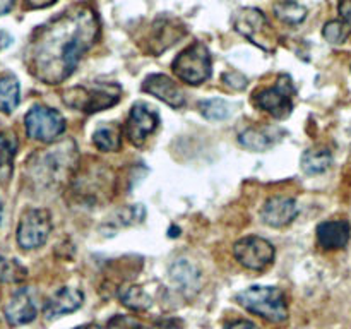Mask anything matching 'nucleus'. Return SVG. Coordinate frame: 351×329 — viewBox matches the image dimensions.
<instances>
[{"instance_id": "1", "label": "nucleus", "mask_w": 351, "mask_h": 329, "mask_svg": "<svg viewBox=\"0 0 351 329\" xmlns=\"http://www.w3.org/2000/svg\"><path fill=\"white\" fill-rule=\"evenodd\" d=\"M98 17L88 7H77L53 21L38 45V77L48 84H60L71 77L82 55L98 40Z\"/></svg>"}, {"instance_id": "2", "label": "nucleus", "mask_w": 351, "mask_h": 329, "mask_svg": "<svg viewBox=\"0 0 351 329\" xmlns=\"http://www.w3.org/2000/svg\"><path fill=\"white\" fill-rule=\"evenodd\" d=\"M237 302L245 310L273 324H281L288 319L287 295L276 287H250L237 295Z\"/></svg>"}, {"instance_id": "3", "label": "nucleus", "mask_w": 351, "mask_h": 329, "mask_svg": "<svg viewBox=\"0 0 351 329\" xmlns=\"http://www.w3.org/2000/svg\"><path fill=\"white\" fill-rule=\"evenodd\" d=\"M122 98V88L117 82H95L91 86H75L65 93L64 101L71 108L84 113H96L112 108Z\"/></svg>"}, {"instance_id": "4", "label": "nucleus", "mask_w": 351, "mask_h": 329, "mask_svg": "<svg viewBox=\"0 0 351 329\" xmlns=\"http://www.w3.org/2000/svg\"><path fill=\"white\" fill-rule=\"evenodd\" d=\"M211 53L204 43H194L173 60V72L182 82L199 86L211 77Z\"/></svg>"}, {"instance_id": "5", "label": "nucleus", "mask_w": 351, "mask_h": 329, "mask_svg": "<svg viewBox=\"0 0 351 329\" xmlns=\"http://www.w3.org/2000/svg\"><path fill=\"white\" fill-rule=\"evenodd\" d=\"M295 95H297V89L291 82V77L287 74H281L274 82V86L261 89L254 95V105L273 115L274 119L283 120L290 117L291 110H293Z\"/></svg>"}, {"instance_id": "6", "label": "nucleus", "mask_w": 351, "mask_h": 329, "mask_svg": "<svg viewBox=\"0 0 351 329\" xmlns=\"http://www.w3.org/2000/svg\"><path fill=\"white\" fill-rule=\"evenodd\" d=\"M26 132L31 139L40 143H53L65 132V119L57 110L47 106H33L24 119Z\"/></svg>"}, {"instance_id": "7", "label": "nucleus", "mask_w": 351, "mask_h": 329, "mask_svg": "<svg viewBox=\"0 0 351 329\" xmlns=\"http://www.w3.org/2000/svg\"><path fill=\"white\" fill-rule=\"evenodd\" d=\"M233 26L242 36H245L263 50L273 48V27L269 26V21L266 19L263 10L254 9V7L237 10L233 16Z\"/></svg>"}, {"instance_id": "8", "label": "nucleus", "mask_w": 351, "mask_h": 329, "mask_svg": "<svg viewBox=\"0 0 351 329\" xmlns=\"http://www.w3.org/2000/svg\"><path fill=\"white\" fill-rule=\"evenodd\" d=\"M233 256L247 269L263 271L273 264L274 245L263 236L250 235L233 245Z\"/></svg>"}, {"instance_id": "9", "label": "nucleus", "mask_w": 351, "mask_h": 329, "mask_svg": "<svg viewBox=\"0 0 351 329\" xmlns=\"http://www.w3.org/2000/svg\"><path fill=\"white\" fill-rule=\"evenodd\" d=\"M51 232L50 212L45 209H29L21 218L17 226V243L31 250L45 245Z\"/></svg>"}, {"instance_id": "10", "label": "nucleus", "mask_w": 351, "mask_h": 329, "mask_svg": "<svg viewBox=\"0 0 351 329\" xmlns=\"http://www.w3.org/2000/svg\"><path fill=\"white\" fill-rule=\"evenodd\" d=\"M158 125H160V115H158L156 110L146 103H136L130 108L123 132L134 146L139 147L158 129Z\"/></svg>"}, {"instance_id": "11", "label": "nucleus", "mask_w": 351, "mask_h": 329, "mask_svg": "<svg viewBox=\"0 0 351 329\" xmlns=\"http://www.w3.org/2000/svg\"><path fill=\"white\" fill-rule=\"evenodd\" d=\"M298 216V204L295 199L283 197V195H274L264 202L261 209V219L267 226L273 228H283L290 225Z\"/></svg>"}, {"instance_id": "12", "label": "nucleus", "mask_w": 351, "mask_h": 329, "mask_svg": "<svg viewBox=\"0 0 351 329\" xmlns=\"http://www.w3.org/2000/svg\"><path fill=\"white\" fill-rule=\"evenodd\" d=\"M143 91L149 93L154 98L161 99L171 108H182L185 105V95L177 82L165 74H151L144 79Z\"/></svg>"}, {"instance_id": "13", "label": "nucleus", "mask_w": 351, "mask_h": 329, "mask_svg": "<svg viewBox=\"0 0 351 329\" xmlns=\"http://www.w3.org/2000/svg\"><path fill=\"white\" fill-rule=\"evenodd\" d=\"M82 302H84V293L81 290L71 287L60 288L45 304V317L53 319L58 317V315L71 314V312H75L81 307Z\"/></svg>"}, {"instance_id": "14", "label": "nucleus", "mask_w": 351, "mask_h": 329, "mask_svg": "<svg viewBox=\"0 0 351 329\" xmlns=\"http://www.w3.org/2000/svg\"><path fill=\"white\" fill-rule=\"evenodd\" d=\"M5 317L12 326L27 324L36 317V304L27 288H21L12 295L5 305Z\"/></svg>"}, {"instance_id": "15", "label": "nucleus", "mask_w": 351, "mask_h": 329, "mask_svg": "<svg viewBox=\"0 0 351 329\" xmlns=\"http://www.w3.org/2000/svg\"><path fill=\"white\" fill-rule=\"evenodd\" d=\"M351 226L346 219H331L317 226V242L324 250H338L350 242Z\"/></svg>"}, {"instance_id": "16", "label": "nucleus", "mask_w": 351, "mask_h": 329, "mask_svg": "<svg viewBox=\"0 0 351 329\" xmlns=\"http://www.w3.org/2000/svg\"><path fill=\"white\" fill-rule=\"evenodd\" d=\"M283 136V130L276 127H266V129H256L250 127L239 136V143L249 151H267L273 147Z\"/></svg>"}, {"instance_id": "17", "label": "nucleus", "mask_w": 351, "mask_h": 329, "mask_svg": "<svg viewBox=\"0 0 351 329\" xmlns=\"http://www.w3.org/2000/svg\"><path fill=\"white\" fill-rule=\"evenodd\" d=\"M332 163V154L328 147H311L302 154V170L307 175L324 173Z\"/></svg>"}, {"instance_id": "18", "label": "nucleus", "mask_w": 351, "mask_h": 329, "mask_svg": "<svg viewBox=\"0 0 351 329\" xmlns=\"http://www.w3.org/2000/svg\"><path fill=\"white\" fill-rule=\"evenodd\" d=\"M93 144L99 151L115 153L122 147V129L117 125H99L93 134Z\"/></svg>"}, {"instance_id": "19", "label": "nucleus", "mask_w": 351, "mask_h": 329, "mask_svg": "<svg viewBox=\"0 0 351 329\" xmlns=\"http://www.w3.org/2000/svg\"><path fill=\"white\" fill-rule=\"evenodd\" d=\"M21 99L19 81L14 75L0 77V112L12 113L17 108Z\"/></svg>"}, {"instance_id": "20", "label": "nucleus", "mask_w": 351, "mask_h": 329, "mask_svg": "<svg viewBox=\"0 0 351 329\" xmlns=\"http://www.w3.org/2000/svg\"><path fill=\"white\" fill-rule=\"evenodd\" d=\"M16 151V136L10 132H0V180H7L12 173V161Z\"/></svg>"}, {"instance_id": "21", "label": "nucleus", "mask_w": 351, "mask_h": 329, "mask_svg": "<svg viewBox=\"0 0 351 329\" xmlns=\"http://www.w3.org/2000/svg\"><path fill=\"white\" fill-rule=\"evenodd\" d=\"M120 300L130 310H146L151 307V297L137 284H130L120 290Z\"/></svg>"}, {"instance_id": "22", "label": "nucleus", "mask_w": 351, "mask_h": 329, "mask_svg": "<svg viewBox=\"0 0 351 329\" xmlns=\"http://www.w3.org/2000/svg\"><path fill=\"white\" fill-rule=\"evenodd\" d=\"M170 274H171V280H173L175 283H178L180 287H185V288L197 287L199 278H201L197 267L185 259L175 263L173 266H171Z\"/></svg>"}, {"instance_id": "23", "label": "nucleus", "mask_w": 351, "mask_h": 329, "mask_svg": "<svg viewBox=\"0 0 351 329\" xmlns=\"http://www.w3.org/2000/svg\"><path fill=\"white\" fill-rule=\"evenodd\" d=\"M274 14L280 21H283L285 24H290V26H297L302 21L307 17V9L304 5H300L298 2H281L274 5Z\"/></svg>"}, {"instance_id": "24", "label": "nucleus", "mask_w": 351, "mask_h": 329, "mask_svg": "<svg viewBox=\"0 0 351 329\" xmlns=\"http://www.w3.org/2000/svg\"><path fill=\"white\" fill-rule=\"evenodd\" d=\"M201 113L208 120H225L232 115V108L228 103L221 98H209L199 103Z\"/></svg>"}, {"instance_id": "25", "label": "nucleus", "mask_w": 351, "mask_h": 329, "mask_svg": "<svg viewBox=\"0 0 351 329\" xmlns=\"http://www.w3.org/2000/svg\"><path fill=\"white\" fill-rule=\"evenodd\" d=\"M24 276H26V269L19 263L0 256V281L2 283H16Z\"/></svg>"}, {"instance_id": "26", "label": "nucleus", "mask_w": 351, "mask_h": 329, "mask_svg": "<svg viewBox=\"0 0 351 329\" xmlns=\"http://www.w3.org/2000/svg\"><path fill=\"white\" fill-rule=\"evenodd\" d=\"M324 38L329 41V43H343L346 38L350 36V29L343 24V21H331L324 26Z\"/></svg>"}, {"instance_id": "27", "label": "nucleus", "mask_w": 351, "mask_h": 329, "mask_svg": "<svg viewBox=\"0 0 351 329\" xmlns=\"http://www.w3.org/2000/svg\"><path fill=\"white\" fill-rule=\"evenodd\" d=\"M338 10L341 16L343 24L350 29L351 33V0H338Z\"/></svg>"}, {"instance_id": "28", "label": "nucleus", "mask_w": 351, "mask_h": 329, "mask_svg": "<svg viewBox=\"0 0 351 329\" xmlns=\"http://www.w3.org/2000/svg\"><path fill=\"white\" fill-rule=\"evenodd\" d=\"M147 329H182V321L180 319H161Z\"/></svg>"}, {"instance_id": "29", "label": "nucleus", "mask_w": 351, "mask_h": 329, "mask_svg": "<svg viewBox=\"0 0 351 329\" xmlns=\"http://www.w3.org/2000/svg\"><path fill=\"white\" fill-rule=\"evenodd\" d=\"M226 329H261V328L257 324H254V322L245 321V319H239V321H233L232 324L226 326Z\"/></svg>"}, {"instance_id": "30", "label": "nucleus", "mask_w": 351, "mask_h": 329, "mask_svg": "<svg viewBox=\"0 0 351 329\" xmlns=\"http://www.w3.org/2000/svg\"><path fill=\"white\" fill-rule=\"evenodd\" d=\"M55 2L57 0H24V5H26V9H45Z\"/></svg>"}, {"instance_id": "31", "label": "nucleus", "mask_w": 351, "mask_h": 329, "mask_svg": "<svg viewBox=\"0 0 351 329\" xmlns=\"http://www.w3.org/2000/svg\"><path fill=\"white\" fill-rule=\"evenodd\" d=\"M10 41H12V38H10V34L5 33V31L0 29V50H3V48L9 47Z\"/></svg>"}, {"instance_id": "32", "label": "nucleus", "mask_w": 351, "mask_h": 329, "mask_svg": "<svg viewBox=\"0 0 351 329\" xmlns=\"http://www.w3.org/2000/svg\"><path fill=\"white\" fill-rule=\"evenodd\" d=\"M14 7V0H0V16L9 12Z\"/></svg>"}, {"instance_id": "33", "label": "nucleus", "mask_w": 351, "mask_h": 329, "mask_svg": "<svg viewBox=\"0 0 351 329\" xmlns=\"http://www.w3.org/2000/svg\"><path fill=\"white\" fill-rule=\"evenodd\" d=\"M74 329H101V326H98V324H84V326H79V328H74Z\"/></svg>"}, {"instance_id": "34", "label": "nucleus", "mask_w": 351, "mask_h": 329, "mask_svg": "<svg viewBox=\"0 0 351 329\" xmlns=\"http://www.w3.org/2000/svg\"><path fill=\"white\" fill-rule=\"evenodd\" d=\"M2 212H3V208H2V202H0V219H2Z\"/></svg>"}]
</instances>
